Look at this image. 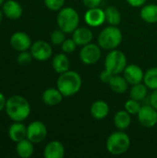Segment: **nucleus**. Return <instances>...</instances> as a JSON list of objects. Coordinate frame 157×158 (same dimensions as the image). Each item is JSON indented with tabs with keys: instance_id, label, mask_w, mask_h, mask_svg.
<instances>
[{
	"instance_id": "nucleus-1",
	"label": "nucleus",
	"mask_w": 157,
	"mask_h": 158,
	"mask_svg": "<svg viewBox=\"0 0 157 158\" xmlns=\"http://www.w3.org/2000/svg\"><path fill=\"white\" fill-rule=\"evenodd\" d=\"M5 109L8 118L16 122L24 121L31 114L30 103L21 95H12L7 98Z\"/></svg>"
},
{
	"instance_id": "nucleus-2",
	"label": "nucleus",
	"mask_w": 157,
	"mask_h": 158,
	"mask_svg": "<svg viewBox=\"0 0 157 158\" xmlns=\"http://www.w3.org/2000/svg\"><path fill=\"white\" fill-rule=\"evenodd\" d=\"M82 80L81 75L73 70L61 73L56 81V87L65 97L76 94L81 88Z\"/></svg>"
},
{
	"instance_id": "nucleus-3",
	"label": "nucleus",
	"mask_w": 157,
	"mask_h": 158,
	"mask_svg": "<svg viewBox=\"0 0 157 158\" xmlns=\"http://www.w3.org/2000/svg\"><path fill=\"white\" fill-rule=\"evenodd\" d=\"M122 32L118 26H108L98 35V44L105 50L117 49L122 42Z\"/></svg>"
},
{
	"instance_id": "nucleus-4",
	"label": "nucleus",
	"mask_w": 157,
	"mask_h": 158,
	"mask_svg": "<svg viewBox=\"0 0 157 158\" xmlns=\"http://www.w3.org/2000/svg\"><path fill=\"white\" fill-rule=\"evenodd\" d=\"M56 23L58 28L66 33H72L78 28L80 23L79 13L71 6L62 7L57 14Z\"/></svg>"
},
{
	"instance_id": "nucleus-5",
	"label": "nucleus",
	"mask_w": 157,
	"mask_h": 158,
	"mask_svg": "<svg viewBox=\"0 0 157 158\" xmlns=\"http://www.w3.org/2000/svg\"><path fill=\"white\" fill-rule=\"evenodd\" d=\"M106 149L114 156H120L129 150L130 146V139L124 131H118L110 134L106 140Z\"/></svg>"
},
{
	"instance_id": "nucleus-6",
	"label": "nucleus",
	"mask_w": 157,
	"mask_h": 158,
	"mask_svg": "<svg viewBox=\"0 0 157 158\" xmlns=\"http://www.w3.org/2000/svg\"><path fill=\"white\" fill-rule=\"evenodd\" d=\"M127 67V57L125 54L118 49L110 50L105 61V69L112 74H120Z\"/></svg>"
},
{
	"instance_id": "nucleus-7",
	"label": "nucleus",
	"mask_w": 157,
	"mask_h": 158,
	"mask_svg": "<svg viewBox=\"0 0 157 158\" xmlns=\"http://www.w3.org/2000/svg\"><path fill=\"white\" fill-rule=\"evenodd\" d=\"M101 57V47L96 44H87L80 51V59L85 65H93Z\"/></svg>"
},
{
	"instance_id": "nucleus-8",
	"label": "nucleus",
	"mask_w": 157,
	"mask_h": 158,
	"mask_svg": "<svg viewBox=\"0 0 157 158\" xmlns=\"http://www.w3.org/2000/svg\"><path fill=\"white\" fill-rule=\"evenodd\" d=\"M47 136L46 126L39 120L33 121L27 127V139L33 143H40Z\"/></svg>"
},
{
	"instance_id": "nucleus-9",
	"label": "nucleus",
	"mask_w": 157,
	"mask_h": 158,
	"mask_svg": "<svg viewBox=\"0 0 157 158\" xmlns=\"http://www.w3.org/2000/svg\"><path fill=\"white\" fill-rule=\"evenodd\" d=\"M31 53L34 59L38 61H45L52 56L53 49L47 42L39 40L31 44Z\"/></svg>"
},
{
	"instance_id": "nucleus-10",
	"label": "nucleus",
	"mask_w": 157,
	"mask_h": 158,
	"mask_svg": "<svg viewBox=\"0 0 157 158\" xmlns=\"http://www.w3.org/2000/svg\"><path fill=\"white\" fill-rule=\"evenodd\" d=\"M139 122L146 128H153L157 124V110L151 105L142 106L137 114Z\"/></svg>"
},
{
	"instance_id": "nucleus-11",
	"label": "nucleus",
	"mask_w": 157,
	"mask_h": 158,
	"mask_svg": "<svg viewBox=\"0 0 157 158\" xmlns=\"http://www.w3.org/2000/svg\"><path fill=\"white\" fill-rule=\"evenodd\" d=\"M10 45L13 49L19 52L27 51L31 46V40L27 33L23 31H16L10 37Z\"/></svg>"
},
{
	"instance_id": "nucleus-12",
	"label": "nucleus",
	"mask_w": 157,
	"mask_h": 158,
	"mask_svg": "<svg viewBox=\"0 0 157 158\" xmlns=\"http://www.w3.org/2000/svg\"><path fill=\"white\" fill-rule=\"evenodd\" d=\"M84 19L90 27H99L103 25V23L105 21V10H103L99 6L88 8L84 15Z\"/></svg>"
},
{
	"instance_id": "nucleus-13",
	"label": "nucleus",
	"mask_w": 157,
	"mask_h": 158,
	"mask_svg": "<svg viewBox=\"0 0 157 158\" xmlns=\"http://www.w3.org/2000/svg\"><path fill=\"white\" fill-rule=\"evenodd\" d=\"M123 74H124V78L126 79L129 84L134 85L143 81L144 73L142 68L139 67L138 65H134V64L128 65L125 68Z\"/></svg>"
},
{
	"instance_id": "nucleus-14",
	"label": "nucleus",
	"mask_w": 157,
	"mask_h": 158,
	"mask_svg": "<svg viewBox=\"0 0 157 158\" xmlns=\"http://www.w3.org/2000/svg\"><path fill=\"white\" fill-rule=\"evenodd\" d=\"M2 11L4 15L9 19H19L23 12L21 5L16 0H7L2 5Z\"/></svg>"
},
{
	"instance_id": "nucleus-15",
	"label": "nucleus",
	"mask_w": 157,
	"mask_h": 158,
	"mask_svg": "<svg viewBox=\"0 0 157 158\" xmlns=\"http://www.w3.org/2000/svg\"><path fill=\"white\" fill-rule=\"evenodd\" d=\"M65 156V147L59 141L49 142L43 150L45 158H63Z\"/></svg>"
},
{
	"instance_id": "nucleus-16",
	"label": "nucleus",
	"mask_w": 157,
	"mask_h": 158,
	"mask_svg": "<svg viewBox=\"0 0 157 158\" xmlns=\"http://www.w3.org/2000/svg\"><path fill=\"white\" fill-rule=\"evenodd\" d=\"M93 38V32L89 28L86 27H80L77 28L72 32V39L76 43L77 45H85L87 44H90Z\"/></svg>"
},
{
	"instance_id": "nucleus-17",
	"label": "nucleus",
	"mask_w": 157,
	"mask_h": 158,
	"mask_svg": "<svg viewBox=\"0 0 157 158\" xmlns=\"http://www.w3.org/2000/svg\"><path fill=\"white\" fill-rule=\"evenodd\" d=\"M64 95L60 93V91L56 88H48L46 89L42 95L43 102L49 106H55L60 104L63 100Z\"/></svg>"
},
{
	"instance_id": "nucleus-18",
	"label": "nucleus",
	"mask_w": 157,
	"mask_h": 158,
	"mask_svg": "<svg viewBox=\"0 0 157 158\" xmlns=\"http://www.w3.org/2000/svg\"><path fill=\"white\" fill-rule=\"evenodd\" d=\"M91 115L95 119H104L109 114V106L103 100H96L93 103L90 109Z\"/></svg>"
},
{
	"instance_id": "nucleus-19",
	"label": "nucleus",
	"mask_w": 157,
	"mask_h": 158,
	"mask_svg": "<svg viewBox=\"0 0 157 158\" xmlns=\"http://www.w3.org/2000/svg\"><path fill=\"white\" fill-rule=\"evenodd\" d=\"M9 139L15 143H19L27 138V128L21 122H14L8 129Z\"/></svg>"
},
{
	"instance_id": "nucleus-20",
	"label": "nucleus",
	"mask_w": 157,
	"mask_h": 158,
	"mask_svg": "<svg viewBox=\"0 0 157 158\" xmlns=\"http://www.w3.org/2000/svg\"><path fill=\"white\" fill-rule=\"evenodd\" d=\"M52 66L56 72L61 74L69 70L70 62L68 57L65 54H57L53 58Z\"/></svg>"
},
{
	"instance_id": "nucleus-21",
	"label": "nucleus",
	"mask_w": 157,
	"mask_h": 158,
	"mask_svg": "<svg viewBox=\"0 0 157 158\" xmlns=\"http://www.w3.org/2000/svg\"><path fill=\"white\" fill-rule=\"evenodd\" d=\"M128 81H126V79L121 76H119V74H116L113 75L112 79L110 80L108 85L110 87V89L116 93V94H125L126 91L128 90Z\"/></svg>"
},
{
	"instance_id": "nucleus-22",
	"label": "nucleus",
	"mask_w": 157,
	"mask_h": 158,
	"mask_svg": "<svg viewBox=\"0 0 157 158\" xmlns=\"http://www.w3.org/2000/svg\"><path fill=\"white\" fill-rule=\"evenodd\" d=\"M131 123L130 114L126 110H120L116 113L114 117V124L118 131L127 130Z\"/></svg>"
},
{
	"instance_id": "nucleus-23",
	"label": "nucleus",
	"mask_w": 157,
	"mask_h": 158,
	"mask_svg": "<svg viewBox=\"0 0 157 158\" xmlns=\"http://www.w3.org/2000/svg\"><path fill=\"white\" fill-rule=\"evenodd\" d=\"M16 152L17 155L21 158H29L33 155L34 147L33 143H31L27 138L17 143L16 146Z\"/></svg>"
},
{
	"instance_id": "nucleus-24",
	"label": "nucleus",
	"mask_w": 157,
	"mask_h": 158,
	"mask_svg": "<svg viewBox=\"0 0 157 158\" xmlns=\"http://www.w3.org/2000/svg\"><path fill=\"white\" fill-rule=\"evenodd\" d=\"M141 18L147 23H156L157 22V5L148 4L142 7Z\"/></svg>"
},
{
	"instance_id": "nucleus-25",
	"label": "nucleus",
	"mask_w": 157,
	"mask_h": 158,
	"mask_svg": "<svg viewBox=\"0 0 157 158\" xmlns=\"http://www.w3.org/2000/svg\"><path fill=\"white\" fill-rule=\"evenodd\" d=\"M105 21L112 26H118L121 22V14L116 6H107L105 9Z\"/></svg>"
},
{
	"instance_id": "nucleus-26",
	"label": "nucleus",
	"mask_w": 157,
	"mask_h": 158,
	"mask_svg": "<svg viewBox=\"0 0 157 158\" xmlns=\"http://www.w3.org/2000/svg\"><path fill=\"white\" fill-rule=\"evenodd\" d=\"M147 89L148 87L143 83H137L132 85L130 92V98L137 100L139 102H142L145 99V97L147 96Z\"/></svg>"
},
{
	"instance_id": "nucleus-27",
	"label": "nucleus",
	"mask_w": 157,
	"mask_h": 158,
	"mask_svg": "<svg viewBox=\"0 0 157 158\" xmlns=\"http://www.w3.org/2000/svg\"><path fill=\"white\" fill-rule=\"evenodd\" d=\"M144 84L151 90L157 89V67L149 69L144 73L143 78Z\"/></svg>"
},
{
	"instance_id": "nucleus-28",
	"label": "nucleus",
	"mask_w": 157,
	"mask_h": 158,
	"mask_svg": "<svg viewBox=\"0 0 157 158\" xmlns=\"http://www.w3.org/2000/svg\"><path fill=\"white\" fill-rule=\"evenodd\" d=\"M125 110L127 112H129L130 115H137L142 107L141 104L139 101L137 100H134L132 98H130V100H128L126 103H125Z\"/></svg>"
},
{
	"instance_id": "nucleus-29",
	"label": "nucleus",
	"mask_w": 157,
	"mask_h": 158,
	"mask_svg": "<svg viewBox=\"0 0 157 158\" xmlns=\"http://www.w3.org/2000/svg\"><path fill=\"white\" fill-rule=\"evenodd\" d=\"M65 40H66V32L59 28L57 30H55L51 34V42L55 45H61Z\"/></svg>"
},
{
	"instance_id": "nucleus-30",
	"label": "nucleus",
	"mask_w": 157,
	"mask_h": 158,
	"mask_svg": "<svg viewBox=\"0 0 157 158\" xmlns=\"http://www.w3.org/2000/svg\"><path fill=\"white\" fill-rule=\"evenodd\" d=\"M47 8L53 11L60 10L65 3V0H43Z\"/></svg>"
},
{
	"instance_id": "nucleus-31",
	"label": "nucleus",
	"mask_w": 157,
	"mask_h": 158,
	"mask_svg": "<svg viewBox=\"0 0 157 158\" xmlns=\"http://www.w3.org/2000/svg\"><path fill=\"white\" fill-rule=\"evenodd\" d=\"M32 55L31 52L28 51H22L19 53V55L17 57V61L20 65H29L31 62L32 59Z\"/></svg>"
},
{
	"instance_id": "nucleus-32",
	"label": "nucleus",
	"mask_w": 157,
	"mask_h": 158,
	"mask_svg": "<svg viewBox=\"0 0 157 158\" xmlns=\"http://www.w3.org/2000/svg\"><path fill=\"white\" fill-rule=\"evenodd\" d=\"M76 46H77V44L73 41V39H66L63 42V44H61V48H62L63 52L66 54H70V53L74 52L76 49Z\"/></svg>"
},
{
	"instance_id": "nucleus-33",
	"label": "nucleus",
	"mask_w": 157,
	"mask_h": 158,
	"mask_svg": "<svg viewBox=\"0 0 157 158\" xmlns=\"http://www.w3.org/2000/svg\"><path fill=\"white\" fill-rule=\"evenodd\" d=\"M113 75H114V74H112L110 71H108L107 69H105V70H103V71L101 72V74H100V80H101L102 82L107 83V84H108L109 81H110V80L112 79Z\"/></svg>"
},
{
	"instance_id": "nucleus-34",
	"label": "nucleus",
	"mask_w": 157,
	"mask_h": 158,
	"mask_svg": "<svg viewBox=\"0 0 157 158\" xmlns=\"http://www.w3.org/2000/svg\"><path fill=\"white\" fill-rule=\"evenodd\" d=\"M82 3L87 8H93L98 7L101 5L102 0H82Z\"/></svg>"
},
{
	"instance_id": "nucleus-35",
	"label": "nucleus",
	"mask_w": 157,
	"mask_h": 158,
	"mask_svg": "<svg viewBox=\"0 0 157 158\" xmlns=\"http://www.w3.org/2000/svg\"><path fill=\"white\" fill-rule=\"evenodd\" d=\"M147 0H127L128 4L134 7H140L142 6H144Z\"/></svg>"
},
{
	"instance_id": "nucleus-36",
	"label": "nucleus",
	"mask_w": 157,
	"mask_h": 158,
	"mask_svg": "<svg viewBox=\"0 0 157 158\" xmlns=\"http://www.w3.org/2000/svg\"><path fill=\"white\" fill-rule=\"evenodd\" d=\"M150 105L157 110V89L154 90V92L150 96Z\"/></svg>"
},
{
	"instance_id": "nucleus-37",
	"label": "nucleus",
	"mask_w": 157,
	"mask_h": 158,
	"mask_svg": "<svg viewBox=\"0 0 157 158\" xmlns=\"http://www.w3.org/2000/svg\"><path fill=\"white\" fill-rule=\"evenodd\" d=\"M6 98L4 94L0 92V111L4 110L6 108Z\"/></svg>"
},
{
	"instance_id": "nucleus-38",
	"label": "nucleus",
	"mask_w": 157,
	"mask_h": 158,
	"mask_svg": "<svg viewBox=\"0 0 157 158\" xmlns=\"http://www.w3.org/2000/svg\"><path fill=\"white\" fill-rule=\"evenodd\" d=\"M3 16H4V12L0 10V23H1V21L3 20Z\"/></svg>"
},
{
	"instance_id": "nucleus-39",
	"label": "nucleus",
	"mask_w": 157,
	"mask_h": 158,
	"mask_svg": "<svg viewBox=\"0 0 157 158\" xmlns=\"http://www.w3.org/2000/svg\"><path fill=\"white\" fill-rule=\"evenodd\" d=\"M4 2H5V0H0V6H2L4 4Z\"/></svg>"
}]
</instances>
